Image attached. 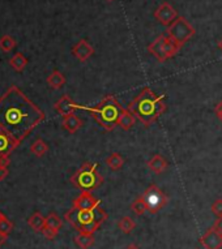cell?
I'll return each instance as SVG.
<instances>
[{
  "mask_svg": "<svg viewBox=\"0 0 222 249\" xmlns=\"http://www.w3.org/2000/svg\"><path fill=\"white\" fill-rule=\"evenodd\" d=\"M9 64H11L13 70L17 71V72H21V71H24V68L28 64V59L21 53H17L9 59Z\"/></svg>",
  "mask_w": 222,
  "mask_h": 249,
  "instance_id": "cell-22",
  "label": "cell"
},
{
  "mask_svg": "<svg viewBox=\"0 0 222 249\" xmlns=\"http://www.w3.org/2000/svg\"><path fill=\"white\" fill-rule=\"evenodd\" d=\"M131 210L135 213L136 215H143L145 213L148 212V208H147V205H145L144 200L140 197H137L131 205Z\"/></svg>",
  "mask_w": 222,
  "mask_h": 249,
  "instance_id": "cell-27",
  "label": "cell"
},
{
  "mask_svg": "<svg viewBox=\"0 0 222 249\" xmlns=\"http://www.w3.org/2000/svg\"><path fill=\"white\" fill-rule=\"evenodd\" d=\"M77 107L78 105L74 102V99L71 98L70 95L64 94L58 102L55 103L54 108H55V111L59 115H62L63 118H64V116H68L71 114H74V111L77 110Z\"/></svg>",
  "mask_w": 222,
  "mask_h": 249,
  "instance_id": "cell-13",
  "label": "cell"
},
{
  "mask_svg": "<svg viewBox=\"0 0 222 249\" xmlns=\"http://www.w3.org/2000/svg\"><path fill=\"white\" fill-rule=\"evenodd\" d=\"M62 127L70 133H76L82 127V120L76 114H71L63 118Z\"/></svg>",
  "mask_w": 222,
  "mask_h": 249,
  "instance_id": "cell-16",
  "label": "cell"
},
{
  "mask_svg": "<svg viewBox=\"0 0 222 249\" xmlns=\"http://www.w3.org/2000/svg\"><path fill=\"white\" fill-rule=\"evenodd\" d=\"M77 110H84L91 112V115L94 118L95 122L98 123L103 129L112 131L115 128L116 123H118L120 112L123 111V107H122V105H120L119 101L115 97L107 95L95 106L88 107L78 105Z\"/></svg>",
  "mask_w": 222,
  "mask_h": 249,
  "instance_id": "cell-3",
  "label": "cell"
},
{
  "mask_svg": "<svg viewBox=\"0 0 222 249\" xmlns=\"http://www.w3.org/2000/svg\"><path fill=\"white\" fill-rule=\"evenodd\" d=\"M203 247L205 249H221L222 248V235L218 233L212 227L206 231L200 239Z\"/></svg>",
  "mask_w": 222,
  "mask_h": 249,
  "instance_id": "cell-12",
  "label": "cell"
},
{
  "mask_svg": "<svg viewBox=\"0 0 222 249\" xmlns=\"http://www.w3.org/2000/svg\"><path fill=\"white\" fill-rule=\"evenodd\" d=\"M118 227L123 233L126 235H130V233L135 230L136 223L132 221L130 216H123V218H120V221L118 222Z\"/></svg>",
  "mask_w": 222,
  "mask_h": 249,
  "instance_id": "cell-24",
  "label": "cell"
},
{
  "mask_svg": "<svg viewBox=\"0 0 222 249\" xmlns=\"http://www.w3.org/2000/svg\"><path fill=\"white\" fill-rule=\"evenodd\" d=\"M30 151L33 153L36 157H38V158H41V157H43V155L49 151V145L43 141L42 139H38L36 140L33 143H32V146H30Z\"/></svg>",
  "mask_w": 222,
  "mask_h": 249,
  "instance_id": "cell-23",
  "label": "cell"
},
{
  "mask_svg": "<svg viewBox=\"0 0 222 249\" xmlns=\"http://www.w3.org/2000/svg\"><path fill=\"white\" fill-rule=\"evenodd\" d=\"M5 216H4V214H3V213L0 212V221H1V219H4Z\"/></svg>",
  "mask_w": 222,
  "mask_h": 249,
  "instance_id": "cell-38",
  "label": "cell"
},
{
  "mask_svg": "<svg viewBox=\"0 0 222 249\" xmlns=\"http://www.w3.org/2000/svg\"><path fill=\"white\" fill-rule=\"evenodd\" d=\"M124 249H140V247H137L136 244H130V245H127V247H126Z\"/></svg>",
  "mask_w": 222,
  "mask_h": 249,
  "instance_id": "cell-36",
  "label": "cell"
},
{
  "mask_svg": "<svg viewBox=\"0 0 222 249\" xmlns=\"http://www.w3.org/2000/svg\"><path fill=\"white\" fill-rule=\"evenodd\" d=\"M9 171L8 168H4V167H0V181H3V180L8 176Z\"/></svg>",
  "mask_w": 222,
  "mask_h": 249,
  "instance_id": "cell-33",
  "label": "cell"
},
{
  "mask_svg": "<svg viewBox=\"0 0 222 249\" xmlns=\"http://www.w3.org/2000/svg\"><path fill=\"white\" fill-rule=\"evenodd\" d=\"M11 164V160H9V157H0V167H4L8 168V166Z\"/></svg>",
  "mask_w": 222,
  "mask_h": 249,
  "instance_id": "cell-31",
  "label": "cell"
},
{
  "mask_svg": "<svg viewBox=\"0 0 222 249\" xmlns=\"http://www.w3.org/2000/svg\"><path fill=\"white\" fill-rule=\"evenodd\" d=\"M42 233H43V236L46 237V239H49V240H53L54 237L58 235L59 231H56V230L51 229V227H47V226H45V229L42 230L41 231Z\"/></svg>",
  "mask_w": 222,
  "mask_h": 249,
  "instance_id": "cell-30",
  "label": "cell"
},
{
  "mask_svg": "<svg viewBox=\"0 0 222 249\" xmlns=\"http://www.w3.org/2000/svg\"><path fill=\"white\" fill-rule=\"evenodd\" d=\"M16 46V41L15 38L11 36H3L0 38V50L4 51V53H11Z\"/></svg>",
  "mask_w": 222,
  "mask_h": 249,
  "instance_id": "cell-26",
  "label": "cell"
},
{
  "mask_svg": "<svg viewBox=\"0 0 222 249\" xmlns=\"http://www.w3.org/2000/svg\"><path fill=\"white\" fill-rule=\"evenodd\" d=\"M182 46L170 38L167 34H162L157 37L154 41L148 46V51L156 57L157 60L164 63L167 59H171L181 51Z\"/></svg>",
  "mask_w": 222,
  "mask_h": 249,
  "instance_id": "cell-6",
  "label": "cell"
},
{
  "mask_svg": "<svg viewBox=\"0 0 222 249\" xmlns=\"http://www.w3.org/2000/svg\"><path fill=\"white\" fill-rule=\"evenodd\" d=\"M141 198L144 200L145 205L148 208V212L150 214H156V213L160 212L169 201V197L166 196L156 184L149 185L148 188L144 191V193L141 195Z\"/></svg>",
  "mask_w": 222,
  "mask_h": 249,
  "instance_id": "cell-8",
  "label": "cell"
},
{
  "mask_svg": "<svg viewBox=\"0 0 222 249\" xmlns=\"http://www.w3.org/2000/svg\"><path fill=\"white\" fill-rule=\"evenodd\" d=\"M12 230H13V223L9 221L8 218H4V219H1V221H0V232L4 233V235L8 236L9 233L12 232Z\"/></svg>",
  "mask_w": 222,
  "mask_h": 249,
  "instance_id": "cell-28",
  "label": "cell"
},
{
  "mask_svg": "<svg viewBox=\"0 0 222 249\" xmlns=\"http://www.w3.org/2000/svg\"><path fill=\"white\" fill-rule=\"evenodd\" d=\"M46 81H47L50 88H53V89L55 90H59L62 89L63 86H64V84H66V77H64V74H63L60 71L54 70L53 72L50 73V76L47 77Z\"/></svg>",
  "mask_w": 222,
  "mask_h": 249,
  "instance_id": "cell-18",
  "label": "cell"
},
{
  "mask_svg": "<svg viewBox=\"0 0 222 249\" xmlns=\"http://www.w3.org/2000/svg\"><path fill=\"white\" fill-rule=\"evenodd\" d=\"M106 164L112 171H119L124 164L123 157L119 153H112L106 158Z\"/></svg>",
  "mask_w": 222,
  "mask_h": 249,
  "instance_id": "cell-21",
  "label": "cell"
},
{
  "mask_svg": "<svg viewBox=\"0 0 222 249\" xmlns=\"http://www.w3.org/2000/svg\"><path fill=\"white\" fill-rule=\"evenodd\" d=\"M106 1H114V0H106Z\"/></svg>",
  "mask_w": 222,
  "mask_h": 249,
  "instance_id": "cell-39",
  "label": "cell"
},
{
  "mask_svg": "<svg viewBox=\"0 0 222 249\" xmlns=\"http://www.w3.org/2000/svg\"><path fill=\"white\" fill-rule=\"evenodd\" d=\"M147 164H148L149 170L154 172V174H162V172L166 171L167 167H169L167 160H165L161 154L153 155L152 158L147 162Z\"/></svg>",
  "mask_w": 222,
  "mask_h": 249,
  "instance_id": "cell-15",
  "label": "cell"
},
{
  "mask_svg": "<svg viewBox=\"0 0 222 249\" xmlns=\"http://www.w3.org/2000/svg\"><path fill=\"white\" fill-rule=\"evenodd\" d=\"M20 145L18 141L12 139L8 133L0 129V157H7Z\"/></svg>",
  "mask_w": 222,
  "mask_h": 249,
  "instance_id": "cell-14",
  "label": "cell"
},
{
  "mask_svg": "<svg viewBox=\"0 0 222 249\" xmlns=\"http://www.w3.org/2000/svg\"><path fill=\"white\" fill-rule=\"evenodd\" d=\"M45 119V112L18 86L11 85L0 95V129L18 142Z\"/></svg>",
  "mask_w": 222,
  "mask_h": 249,
  "instance_id": "cell-1",
  "label": "cell"
},
{
  "mask_svg": "<svg viewBox=\"0 0 222 249\" xmlns=\"http://www.w3.org/2000/svg\"><path fill=\"white\" fill-rule=\"evenodd\" d=\"M72 53H74V56L76 57L77 60L87 61L89 57L93 56L94 49H93V46H92L88 41H85V39H80V41L72 47Z\"/></svg>",
  "mask_w": 222,
  "mask_h": 249,
  "instance_id": "cell-11",
  "label": "cell"
},
{
  "mask_svg": "<svg viewBox=\"0 0 222 249\" xmlns=\"http://www.w3.org/2000/svg\"><path fill=\"white\" fill-rule=\"evenodd\" d=\"M74 243L78 248L89 249L94 244V235L92 232H78V235L74 237Z\"/></svg>",
  "mask_w": 222,
  "mask_h": 249,
  "instance_id": "cell-19",
  "label": "cell"
},
{
  "mask_svg": "<svg viewBox=\"0 0 222 249\" xmlns=\"http://www.w3.org/2000/svg\"><path fill=\"white\" fill-rule=\"evenodd\" d=\"M164 95H157L150 88H144L128 105V110L140 120L145 127H149L166 111Z\"/></svg>",
  "mask_w": 222,
  "mask_h": 249,
  "instance_id": "cell-2",
  "label": "cell"
},
{
  "mask_svg": "<svg viewBox=\"0 0 222 249\" xmlns=\"http://www.w3.org/2000/svg\"><path fill=\"white\" fill-rule=\"evenodd\" d=\"M28 225H29L34 231H39V232H41L42 230L45 229L46 218L42 215L39 212H36L33 215L29 216V219H28Z\"/></svg>",
  "mask_w": 222,
  "mask_h": 249,
  "instance_id": "cell-20",
  "label": "cell"
},
{
  "mask_svg": "<svg viewBox=\"0 0 222 249\" xmlns=\"http://www.w3.org/2000/svg\"><path fill=\"white\" fill-rule=\"evenodd\" d=\"M64 218L78 232L94 233L99 229V226L107 219V213L101 208V205L93 210H80L72 208L66 213Z\"/></svg>",
  "mask_w": 222,
  "mask_h": 249,
  "instance_id": "cell-4",
  "label": "cell"
},
{
  "mask_svg": "<svg viewBox=\"0 0 222 249\" xmlns=\"http://www.w3.org/2000/svg\"><path fill=\"white\" fill-rule=\"evenodd\" d=\"M98 163L85 162L71 178V183L81 191L92 192L99 188L103 183L102 175L98 172Z\"/></svg>",
  "mask_w": 222,
  "mask_h": 249,
  "instance_id": "cell-5",
  "label": "cell"
},
{
  "mask_svg": "<svg viewBox=\"0 0 222 249\" xmlns=\"http://www.w3.org/2000/svg\"><path fill=\"white\" fill-rule=\"evenodd\" d=\"M216 115H217V118L222 122V101L216 107Z\"/></svg>",
  "mask_w": 222,
  "mask_h": 249,
  "instance_id": "cell-34",
  "label": "cell"
},
{
  "mask_svg": "<svg viewBox=\"0 0 222 249\" xmlns=\"http://www.w3.org/2000/svg\"><path fill=\"white\" fill-rule=\"evenodd\" d=\"M99 205H101V201L98 198H95L88 191H82L74 200V208L80 209V210H93Z\"/></svg>",
  "mask_w": 222,
  "mask_h": 249,
  "instance_id": "cell-10",
  "label": "cell"
},
{
  "mask_svg": "<svg viewBox=\"0 0 222 249\" xmlns=\"http://www.w3.org/2000/svg\"><path fill=\"white\" fill-rule=\"evenodd\" d=\"M46 226L59 231V230L62 229L63 221L60 219V216L56 215L55 213H50L49 215L46 216Z\"/></svg>",
  "mask_w": 222,
  "mask_h": 249,
  "instance_id": "cell-25",
  "label": "cell"
},
{
  "mask_svg": "<svg viewBox=\"0 0 222 249\" xmlns=\"http://www.w3.org/2000/svg\"><path fill=\"white\" fill-rule=\"evenodd\" d=\"M7 237H8V236H7V235H4V233L0 232V247L4 244L5 240H7Z\"/></svg>",
  "mask_w": 222,
  "mask_h": 249,
  "instance_id": "cell-35",
  "label": "cell"
},
{
  "mask_svg": "<svg viewBox=\"0 0 222 249\" xmlns=\"http://www.w3.org/2000/svg\"><path fill=\"white\" fill-rule=\"evenodd\" d=\"M212 213L217 218H222V198H218L212 204Z\"/></svg>",
  "mask_w": 222,
  "mask_h": 249,
  "instance_id": "cell-29",
  "label": "cell"
},
{
  "mask_svg": "<svg viewBox=\"0 0 222 249\" xmlns=\"http://www.w3.org/2000/svg\"><path fill=\"white\" fill-rule=\"evenodd\" d=\"M137 119L135 118V115L132 114L131 111L128 110V108H123V111L120 112V116L118 119V123H116V125H119L123 131H130L133 125H135V123Z\"/></svg>",
  "mask_w": 222,
  "mask_h": 249,
  "instance_id": "cell-17",
  "label": "cell"
},
{
  "mask_svg": "<svg viewBox=\"0 0 222 249\" xmlns=\"http://www.w3.org/2000/svg\"><path fill=\"white\" fill-rule=\"evenodd\" d=\"M212 227H213V229L216 230L218 233H221V235H222V218H218L217 221L214 222Z\"/></svg>",
  "mask_w": 222,
  "mask_h": 249,
  "instance_id": "cell-32",
  "label": "cell"
},
{
  "mask_svg": "<svg viewBox=\"0 0 222 249\" xmlns=\"http://www.w3.org/2000/svg\"><path fill=\"white\" fill-rule=\"evenodd\" d=\"M178 17L179 16H178L177 11H175L173 5L170 4V3H167V1H164V3L154 11V18H156L161 25L167 26V28L173 24L174 21L177 20Z\"/></svg>",
  "mask_w": 222,
  "mask_h": 249,
  "instance_id": "cell-9",
  "label": "cell"
},
{
  "mask_svg": "<svg viewBox=\"0 0 222 249\" xmlns=\"http://www.w3.org/2000/svg\"><path fill=\"white\" fill-rule=\"evenodd\" d=\"M196 30L185 17L179 16L173 24L167 28V36L173 38L174 41L178 42L179 45L183 46L195 36Z\"/></svg>",
  "mask_w": 222,
  "mask_h": 249,
  "instance_id": "cell-7",
  "label": "cell"
},
{
  "mask_svg": "<svg viewBox=\"0 0 222 249\" xmlns=\"http://www.w3.org/2000/svg\"><path fill=\"white\" fill-rule=\"evenodd\" d=\"M218 49L221 50V53H222V39L220 42H218Z\"/></svg>",
  "mask_w": 222,
  "mask_h": 249,
  "instance_id": "cell-37",
  "label": "cell"
}]
</instances>
